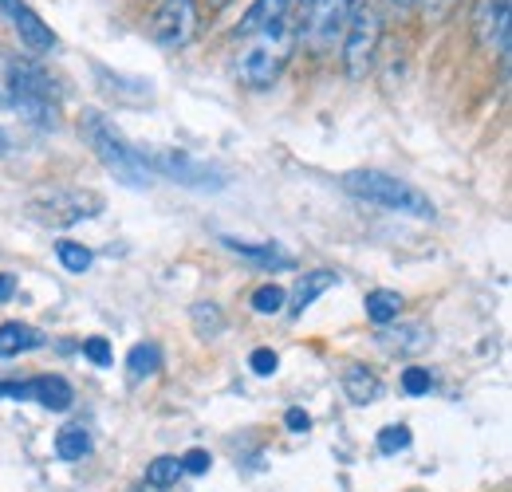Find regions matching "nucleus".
I'll return each instance as SVG.
<instances>
[{
    "mask_svg": "<svg viewBox=\"0 0 512 492\" xmlns=\"http://www.w3.org/2000/svg\"><path fill=\"white\" fill-rule=\"evenodd\" d=\"M0 99L24 123L40 126V130H52V126L60 123V103H56L52 75L40 63L24 60V56L4 60V91H0Z\"/></svg>",
    "mask_w": 512,
    "mask_h": 492,
    "instance_id": "obj_1",
    "label": "nucleus"
},
{
    "mask_svg": "<svg viewBox=\"0 0 512 492\" xmlns=\"http://www.w3.org/2000/svg\"><path fill=\"white\" fill-rule=\"evenodd\" d=\"M79 134H83V142L95 150V158L103 162V170L115 174L123 185H130V189H150V185H154V174H150V166H146V158H142V146H134L107 115L83 111Z\"/></svg>",
    "mask_w": 512,
    "mask_h": 492,
    "instance_id": "obj_2",
    "label": "nucleus"
},
{
    "mask_svg": "<svg viewBox=\"0 0 512 492\" xmlns=\"http://www.w3.org/2000/svg\"><path fill=\"white\" fill-rule=\"evenodd\" d=\"M339 185L367 201V205H379V209H390V213H402V217H414V221H434L438 217V205L430 201V193H422L414 182L398 178V174H386V170H347Z\"/></svg>",
    "mask_w": 512,
    "mask_h": 492,
    "instance_id": "obj_3",
    "label": "nucleus"
},
{
    "mask_svg": "<svg viewBox=\"0 0 512 492\" xmlns=\"http://www.w3.org/2000/svg\"><path fill=\"white\" fill-rule=\"evenodd\" d=\"M292 20L284 16V20H276V24H268V28H260L256 36H249V44H245V52H241V60H237V75H241V83L245 87H253V91H268L276 79H280V71H284V63H288V52H292Z\"/></svg>",
    "mask_w": 512,
    "mask_h": 492,
    "instance_id": "obj_4",
    "label": "nucleus"
},
{
    "mask_svg": "<svg viewBox=\"0 0 512 492\" xmlns=\"http://www.w3.org/2000/svg\"><path fill=\"white\" fill-rule=\"evenodd\" d=\"M28 217L40 221V225H52V229H71L79 221H95L107 201L103 193L95 189H40L28 197Z\"/></svg>",
    "mask_w": 512,
    "mask_h": 492,
    "instance_id": "obj_5",
    "label": "nucleus"
},
{
    "mask_svg": "<svg viewBox=\"0 0 512 492\" xmlns=\"http://www.w3.org/2000/svg\"><path fill=\"white\" fill-rule=\"evenodd\" d=\"M142 158L154 178H170L174 185L201 189V193H221L229 185V174L213 162H201L186 150H162V146H142Z\"/></svg>",
    "mask_w": 512,
    "mask_h": 492,
    "instance_id": "obj_6",
    "label": "nucleus"
},
{
    "mask_svg": "<svg viewBox=\"0 0 512 492\" xmlns=\"http://www.w3.org/2000/svg\"><path fill=\"white\" fill-rule=\"evenodd\" d=\"M379 40H383V20H379V8L359 0L347 16V28H343V71L347 79H367L375 56H379Z\"/></svg>",
    "mask_w": 512,
    "mask_h": 492,
    "instance_id": "obj_7",
    "label": "nucleus"
},
{
    "mask_svg": "<svg viewBox=\"0 0 512 492\" xmlns=\"http://www.w3.org/2000/svg\"><path fill=\"white\" fill-rule=\"evenodd\" d=\"M359 0H316V8L300 20V40L312 48V52H331L335 48V40L343 36V28H347V16H351V8H355Z\"/></svg>",
    "mask_w": 512,
    "mask_h": 492,
    "instance_id": "obj_8",
    "label": "nucleus"
},
{
    "mask_svg": "<svg viewBox=\"0 0 512 492\" xmlns=\"http://www.w3.org/2000/svg\"><path fill=\"white\" fill-rule=\"evenodd\" d=\"M150 36L158 48H186L197 36V4L193 0H162L150 16Z\"/></svg>",
    "mask_w": 512,
    "mask_h": 492,
    "instance_id": "obj_9",
    "label": "nucleus"
},
{
    "mask_svg": "<svg viewBox=\"0 0 512 492\" xmlns=\"http://www.w3.org/2000/svg\"><path fill=\"white\" fill-rule=\"evenodd\" d=\"M0 398H16V402H40L52 414H64L75 406V390L60 374H40L28 382H0Z\"/></svg>",
    "mask_w": 512,
    "mask_h": 492,
    "instance_id": "obj_10",
    "label": "nucleus"
},
{
    "mask_svg": "<svg viewBox=\"0 0 512 492\" xmlns=\"http://www.w3.org/2000/svg\"><path fill=\"white\" fill-rule=\"evenodd\" d=\"M509 24H512V0H477L473 32H477V44L485 52L509 56V32H512Z\"/></svg>",
    "mask_w": 512,
    "mask_h": 492,
    "instance_id": "obj_11",
    "label": "nucleus"
},
{
    "mask_svg": "<svg viewBox=\"0 0 512 492\" xmlns=\"http://www.w3.org/2000/svg\"><path fill=\"white\" fill-rule=\"evenodd\" d=\"M0 12L12 20V28H16V36H20V44L24 48H32V52H56V32L40 20V12L32 8V4H24V0H0Z\"/></svg>",
    "mask_w": 512,
    "mask_h": 492,
    "instance_id": "obj_12",
    "label": "nucleus"
},
{
    "mask_svg": "<svg viewBox=\"0 0 512 492\" xmlns=\"http://www.w3.org/2000/svg\"><path fill=\"white\" fill-rule=\"evenodd\" d=\"M375 343L383 347L386 355H402L406 359V355H422L434 343V335H430L426 323H398V327H379Z\"/></svg>",
    "mask_w": 512,
    "mask_h": 492,
    "instance_id": "obj_13",
    "label": "nucleus"
},
{
    "mask_svg": "<svg viewBox=\"0 0 512 492\" xmlns=\"http://www.w3.org/2000/svg\"><path fill=\"white\" fill-rule=\"evenodd\" d=\"M221 245L229 252H237L241 260H249L256 268H268V272H284L292 268V252H284L280 245H268V241H241V237H221Z\"/></svg>",
    "mask_w": 512,
    "mask_h": 492,
    "instance_id": "obj_14",
    "label": "nucleus"
},
{
    "mask_svg": "<svg viewBox=\"0 0 512 492\" xmlns=\"http://www.w3.org/2000/svg\"><path fill=\"white\" fill-rule=\"evenodd\" d=\"M44 347V331L32 327V323H0V359H16V355H28V351H40Z\"/></svg>",
    "mask_w": 512,
    "mask_h": 492,
    "instance_id": "obj_15",
    "label": "nucleus"
},
{
    "mask_svg": "<svg viewBox=\"0 0 512 492\" xmlns=\"http://www.w3.org/2000/svg\"><path fill=\"white\" fill-rule=\"evenodd\" d=\"M335 284H339V276H335V272H327V268H316V272L300 276V280H296V288H292V300H288L292 315H304V311L312 308L323 292H331Z\"/></svg>",
    "mask_w": 512,
    "mask_h": 492,
    "instance_id": "obj_16",
    "label": "nucleus"
},
{
    "mask_svg": "<svg viewBox=\"0 0 512 492\" xmlns=\"http://www.w3.org/2000/svg\"><path fill=\"white\" fill-rule=\"evenodd\" d=\"M284 16L292 20V0H256L253 8L241 16V28H237V32L249 40V36H256L260 28H268V24L284 20Z\"/></svg>",
    "mask_w": 512,
    "mask_h": 492,
    "instance_id": "obj_17",
    "label": "nucleus"
},
{
    "mask_svg": "<svg viewBox=\"0 0 512 492\" xmlns=\"http://www.w3.org/2000/svg\"><path fill=\"white\" fill-rule=\"evenodd\" d=\"M343 390H347V398H351L355 406H371V402L383 394V382H379L375 370L351 363V367L343 370Z\"/></svg>",
    "mask_w": 512,
    "mask_h": 492,
    "instance_id": "obj_18",
    "label": "nucleus"
},
{
    "mask_svg": "<svg viewBox=\"0 0 512 492\" xmlns=\"http://www.w3.org/2000/svg\"><path fill=\"white\" fill-rule=\"evenodd\" d=\"M363 311H367V319H371V323H379V327H390V323H398L402 296H398V292H390V288H375V292H367V300H363Z\"/></svg>",
    "mask_w": 512,
    "mask_h": 492,
    "instance_id": "obj_19",
    "label": "nucleus"
},
{
    "mask_svg": "<svg viewBox=\"0 0 512 492\" xmlns=\"http://www.w3.org/2000/svg\"><path fill=\"white\" fill-rule=\"evenodd\" d=\"M127 370H130V378H134V382L154 378V374L162 370V347H158V343H138V347H130Z\"/></svg>",
    "mask_w": 512,
    "mask_h": 492,
    "instance_id": "obj_20",
    "label": "nucleus"
},
{
    "mask_svg": "<svg viewBox=\"0 0 512 492\" xmlns=\"http://www.w3.org/2000/svg\"><path fill=\"white\" fill-rule=\"evenodd\" d=\"M56 453L64 461H83L91 453V433L83 430V426H64V430L56 433Z\"/></svg>",
    "mask_w": 512,
    "mask_h": 492,
    "instance_id": "obj_21",
    "label": "nucleus"
},
{
    "mask_svg": "<svg viewBox=\"0 0 512 492\" xmlns=\"http://www.w3.org/2000/svg\"><path fill=\"white\" fill-rule=\"evenodd\" d=\"M178 477H182V461L178 457H154L146 465V485L150 489H170V485H178Z\"/></svg>",
    "mask_w": 512,
    "mask_h": 492,
    "instance_id": "obj_22",
    "label": "nucleus"
},
{
    "mask_svg": "<svg viewBox=\"0 0 512 492\" xmlns=\"http://www.w3.org/2000/svg\"><path fill=\"white\" fill-rule=\"evenodd\" d=\"M190 315H193V331H197L201 339H217V335L225 331V315H221L217 304H197Z\"/></svg>",
    "mask_w": 512,
    "mask_h": 492,
    "instance_id": "obj_23",
    "label": "nucleus"
},
{
    "mask_svg": "<svg viewBox=\"0 0 512 492\" xmlns=\"http://www.w3.org/2000/svg\"><path fill=\"white\" fill-rule=\"evenodd\" d=\"M56 256H60V264H64L67 272H87L91 268V248L87 245H79V241H60L56 245Z\"/></svg>",
    "mask_w": 512,
    "mask_h": 492,
    "instance_id": "obj_24",
    "label": "nucleus"
},
{
    "mask_svg": "<svg viewBox=\"0 0 512 492\" xmlns=\"http://www.w3.org/2000/svg\"><path fill=\"white\" fill-rule=\"evenodd\" d=\"M284 304H288V292L280 284H260L253 292V311H260V315H276Z\"/></svg>",
    "mask_w": 512,
    "mask_h": 492,
    "instance_id": "obj_25",
    "label": "nucleus"
},
{
    "mask_svg": "<svg viewBox=\"0 0 512 492\" xmlns=\"http://www.w3.org/2000/svg\"><path fill=\"white\" fill-rule=\"evenodd\" d=\"M410 441H414L410 426H386V430L379 433V453H386V457L406 453V449H410Z\"/></svg>",
    "mask_w": 512,
    "mask_h": 492,
    "instance_id": "obj_26",
    "label": "nucleus"
},
{
    "mask_svg": "<svg viewBox=\"0 0 512 492\" xmlns=\"http://www.w3.org/2000/svg\"><path fill=\"white\" fill-rule=\"evenodd\" d=\"M402 390H406L410 398H422V394H430V390H434V374H430L426 367L402 370Z\"/></svg>",
    "mask_w": 512,
    "mask_h": 492,
    "instance_id": "obj_27",
    "label": "nucleus"
},
{
    "mask_svg": "<svg viewBox=\"0 0 512 492\" xmlns=\"http://www.w3.org/2000/svg\"><path fill=\"white\" fill-rule=\"evenodd\" d=\"M83 355L95 363V367H111V343L107 339H99V335H91V339H83Z\"/></svg>",
    "mask_w": 512,
    "mask_h": 492,
    "instance_id": "obj_28",
    "label": "nucleus"
},
{
    "mask_svg": "<svg viewBox=\"0 0 512 492\" xmlns=\"http://www.w3.org/2000/svg\"><path fill=\"white\" fill-rule=\"evenodd\" d=\"M249 367H253V374L268 378V374H276L280 359H276V351H272V347H256L253 355H249Z\"/></svg>",
    "mask_w": 512,
    "mask_h": 492,
    "instance_id": "obj_29",
    "label": "nucleus"
},
{
    "mask_svg": "<svg viewBox=\"0 0 512 492\" xmlns=\"http://www.w3.org/2000/svg\"><path fill=\"white\" fill-rule=\"evenodd\" d=\"M178 461H182V473H193V477L209 473V465H213V457H209L205 449H190V453H182Z\"/></svg>",
    "mask_w": 512,
    "mask_h": 492,
    "instance_id": "obj_30",
    "label": "nucleus"
},
{
    "mask_svg": "<svg viewBox=\"0 0 512 492\" xmlns=\"http://www.w3.org/2000/svg\"><path fill=\"white\" fill-rule=\"evenodd\" d=\"M453 8H457V0H422V12H426V20H446Z\"/></svg>",
    "mask_w": 512,
    "mask_h": 492,
    "instance_id": "obj_31",
    "label": "nucleus"
},
{
    "mask_svg": "<svg viewBox=\"0 0 512 492\" xmlns=\"http://www.w3.org/2000/svg\"><path fill=\"white\" fill-rule=\"evenodd\" d=\"M284 426L292 433H308L312 430V418L304 414V410H288V418H284Z\"/></svg>",
    "mask_w": 512,
    "mask_h": 492,
    "instance_id": "obj_32",
    "label": "nucleus"
},
{
    "mask_svg": "<svg viewBox=\"0 0 512 492\" xmlns=\"http://www.w3.org/2000/svg\"><path fill=\"white\" fill-rule=\"evenodd\" d=\"M16 296V276L12 272H0V304H8Z\"/></svg>",
    "mask_w": 512,
    "mask_h": 492,
    "instance_id": "obj_33",
    "label": "nucleus"
},
{
    "mask_svg": "<svg viewBox=\"0 0 512 492\" xmlns=\"http://www.w3.org/2000/svg\"><path fill=\"white\" fill-rule=\"evenodd\" d=\"M312 8H316V0H292V20L300 24V20H304Z\"/></svg>",
    "mask_w": 512,
    "mask_h": 492,
    "instance_id": "obj_34",
    "label": "nucleus"
},
{
    "mask_svg": "<svg viewBox=\"0 0 512 492\" xmlns=\"http://www.w3.org/2000/svg\"><path fill=\"white\" fill-rule=\"evenodd\" d=\"M386 4H390L394 12H410V8H418L422 0H386Z\"/></svg>",
    "mask_w": 512,
    "mask_h": 492,
    "instance_id": "obj_35",
    "label": "nucleus"
},
{
    "mask_svg": "<svg viewBox=\"0 0 512 492\" xmlns=\"http://www.w3.org/2000/svg\"><path fill=\"white\" fill-rule=\"evenodd\" d=\"M8 150H12V138H8V130H4V126H0V158H4V154H8Z\"/></svg>",
    "mask_w": 512,
    "mask_h": 492,
    "instance_id": "obj_36",
    "label": "nucleus"
},
{
    "mask_svg": "<svg viewBox=\"0 0 512 492\" xmlns=\"http://www.w3.org/2000/svg\"><path fill=\"white\" fill-rule=\"evenodd\" d=\"M134 492H162V489H150V485H138Z\"/></svg>",
    "mask_w": 512,
    "mask_h": 492,
    "instance_id": "obj_37",
    "label": "nucleus"
},
{
    "mask_svg": "<svg viewBox=\"0 0 512 492\" xmlns=\"http://www.w3.org/2000/svg\"><path fill=\"white\" fill-rule=\"evenodd\" d=\"M213 4H217V8H225V4H229V0H213Z\"/></svg>",
    "mask_w": 512,
    "mask_h": 492,
    "instance_id": "obj_38",
    "label": "nucleus"
}]
</instances>
